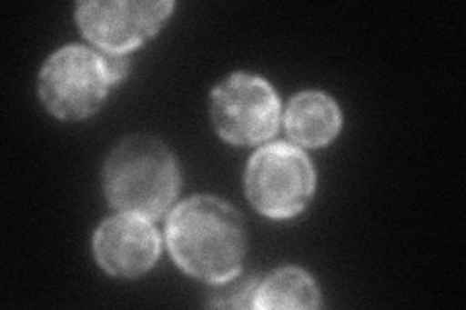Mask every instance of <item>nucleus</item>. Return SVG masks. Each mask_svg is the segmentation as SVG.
Returning <instances> with one entry per match:
<instances>
[{"mask_svg": "<svg viewBox=\"0 0 466 310\" xmlns=\"http://www.w3.org/2000/svg\"><path fill=\"white\" fill-rule=\"evenodd\" d=\"M167 245L187 274L226 284L241 270L247 239L243 221L231 205L214 196H193L169 215Z\"/></svg>", "mask_w": 466, "mask_h": 310, "instance_id": "f257e3e1", "label": "nucleus"}, {"mask_svg": "<svg viewBox=\"0 0 466 310\" xmlns=\"http://www.w3.org/2000/svg\"><path fill=\"white\" fill-rule=\"evenodd\" d=\"M104 186L116 210L152 219L162 215L177 196L179 169L157 138L133 136L111 152Z\"/></svg>", "mask_w": 466, "mask_h": 310, "instance_id": "f03ea898", "label": "nucleus"}, {"mask_svg": "<svg viewBox=\"0 0 466 310\" xmlns=\"http://www.w3.org/2000/svg\"><path fill=\"white\" fill-rule=\"evenodd\" d=\"M128 72V58L82 45H68L49 56L39 74V95L55 116L82 121L94 115L115 84Z\"/></svg>", "mask_w": 466, "mask_h": 310, "instance_id": "7ed1b4c3", "label": "nucleus"}, {"mask_svg": "<svg viewBox=\"0 0 466 310\" xmlns=\"http://www.w3.org/2000/svg\"><path fill=\"white\" fill-rule=\"evenodd\" d=\"M245 188L262 215L288 219L299 214L311 200L315 171L299 147L270 144L260 147L247 165Z\"/></svg>", "mask_w": 466, "mask_h": 310, "instance_id": "20e7f679", "label": "nucleus"}, {"mask_svg": "<svg viewBox=\"0 0 466 310\" xmlns=\"http://www.w3.org/2000/svg\"><path fill=\"white\" fill-rule=\"evenodd\" d=\"M210 115L226 142L258 144L279 128L280 101L267 80L253 74H233L214 90Z\"/></svg>", "mask_w": 466, "mask_h": 310, "instance_id": "39448f33", "label": "nucleus"}, {"mask_svg": "<svg viewBox=\"0 0 466 310\" xmlns=\"http://www.w3.org/2000/svg\"><path fill=\"white\" fill-rule=\"evenodd\" d=\"M171 10L173 3H80L76 20L101 51L125 55L154 37Z\"/></svg>", "mask_w": 466, "mask_h": 310, "instance_id": "423d86ee", "label": "nucleus"}, {"mask_svg": "<svg viewBox=\"0 0 466 310\" xmlns=\"http://www.w3.org/2000/svg\"><path fill=\"white\" fill-rule=\"evenodd\" d=\"M94 253L101 268L111 275L138 277L156 264L159 237L146 217L121 214L99 225Z\"/></svg>", "mask_w": 466, "mask_h": 310, "instance_id": "0eeeda50", "label": "nucleus"}, {"mask_svg": "<svg viewBox=\"0 0 466 310\" xmlns=\"http://www.w3.org/2000/svg\"><path fill=\"white\" fill-rule=\"evenodd\" d=\"M340 125V109L327 94L303 92L291 99L288 107V135L301 145L319 147L329 144L339 135Z\"/></svg>", "mask_w": 466, "mask_h": 310, "instance_id": "6e6552de", "label": "nucleus"}, {"mask_svg": "<svg viewBox=\"0 0 466 310\" xmlns=\"http://www.w3.org/2000/svg\"><path fill=\"white\" fill-rule=\"evenodd\" d=\"M255 308H317L319 289L313 277L298 268L268 275L255 291Z\"/></svg>", "mask_w": 466, "mask_h": 310, "instance_id": "1a4fd4ad", "label": "nucleus"}]
</instances>
